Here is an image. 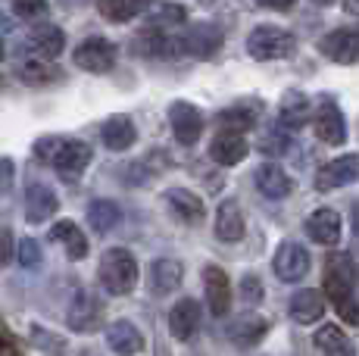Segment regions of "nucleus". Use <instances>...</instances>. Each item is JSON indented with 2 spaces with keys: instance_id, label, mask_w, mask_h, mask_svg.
I'll return each instance as SVG.
<instances>
[{
  "instance_id": "c9c22d12",
  "label": "nucleus",
  "mask_w": 359,
  "mask_h": 356,
  "mask_svg": "<svg viewBox=\"0 0 359 356\" xmlns=\"http://www.w3.org/2000/svg\"><path fill=\"white\" fill-rule=\"evenodd\" d=\"M16 256H19V263H22L25 269L38 266V263H41V247H38V241H32V238H22V241H19Z\"/></svg>"
},
{
  "instance_id": "f257e3e1",
  "label": "nucleus",
  "mask_w": 359,
  "mask_h": 356,
  "mask_svg": "<svg viewBox=\"0 0 359 356\" xmlns=\"http://www.w3.org/2000/svg\"><path fill=\"white\" fill-rule=\"evenodd\" d=\"M34 156L41 163H50L63 178H79L91 163V147L72 138H41L34 144Z\"/></svg>"
},
{
  "instance_id": "f704fd0d",
  "label": "nucleus",
  "mask_w": 359,
  "mask_h": 356,
  "mask_svg": "<svg viewBox=\"0 0 359 356\" xmlns=\"http://www.w3.org/2000/svg\"><path fill=\"white\" fill-rule=\"evenodd\" d=\"M184 19H188V10L178 4H163L154 10V25L160 29V25H184Z\"/></svg>"
},
{
  "instance_id": "f3484780",
  "label": "nucleus",
  "mask_w": 359,
  "mask_h": 356,
  "mask_svg": "<svg viewBox=\"0 0 359 356\" xmlns=\"http://www.w3.org/2000/svg\"><path fill=\"white\" fill-rule=\"evenodd\" d=\"M322 316H325V297L316 287L297 291L291 297V319L297 325H316Z\"/></svg>"
},
{
  "instance_id": "39448f33",
  "label": "nucleus",
  "mask_w": 359,
  "mask_h": 356,
  "mask_svg": "<svg viewBox=\"0 0 359 356\" xmlns=\"http://www.w3.org/2000/svg\"><path fill=\"white\" fill-rule=\"evenodd\" d=\"M72 60L85 72H109L116 66V47L107 38H88L75 47Z\"/></svg>"
},
{
  "instance_id": "4c0bfd02",
  "label": "nucleus",
  "mask_w": 359,
  "mask_h": 356,
  "mask_svg": "<svg viewBox=\"0 0 359 356\" xmlns=\"http://www.w3.org/2000/svg\"><path fill=\"white\" fill-rule=\"evenodd\" d=\"M0 356H22V344L4 322H0Z\"/></svg>"
},
{
  "instance_id": "9d476101",
  "label": "nucleus",
  "mask_w": 359,
  "mask_h": 356,
  "mask_svg": "<svg viewBox=\"0 0 359 356\" xmlns=\"http://www.w3.org/2000/svg\"><path fill=\"white\" fill-rule=\"evenodd\" d=\"M131 47H135L137 57H175V53L182 50V41L169 38L163 29H156V25H147V29H141L131 38Z\"/></svg>"
},
{
  "instance_id": "a19ab883",
  "label": "nucleus",
  "mask_w": 359,
  "mask_h": 356,
  "mask_svg": "<svg viewBox=\"0 0 359 356\" xmlns=\"http://www.w3.org/2000/svg\"><path fill=\"white\" fill-rule=\"evenodd\" d=\"M10 256H13V235L10 228H0V269L10 263Z\"/></svg>"
},
{
  "instance_id": "c03bdc74",
  "label": "nucleus",
  "mask_w": 359,
  "mask_h": 356,
  "mask_svg": "<svg viewBox=\"0 0 359 356\" xmlns=\"http://www.w3.org/2000/svg\"><path fill=\"white\" fill-rule=\"evenodd\" d=\"M356 38H359V35H356Z\"/></svg>"
},
{
  "instance_id": "a211bd4d",
  "label": "nucleus",
  "mask_w": 359,
  "mask_h": 356,
  "mask_svg": "<svg viewBox=\"0 0 359 356\" xmlns=\"http://www.w3.org/2000/svg\"><path fill=\"white\" fill-rule=\"evenodd\" d=\"M200 328V306L197 300H178L169 313V331L178 341H191Z\"/></svg>"
},
{
  "instance_id": "2eb2a0df",
  "label": "nucleus",
  "mask_w": 359,
  "mask_h": 356,
  "mask_svg": "<svg viewBox=\"0 0 359 356\" xmlns=\"http://www.w3.org/2000/svg\"><path fill=\"white\" fill-rule=\"evenodd\" d=\"M165 203H169V210L182 219L184 225H197V222H203L206 219L203 200H200L194 191H188V188H169L165 191Z\"/></svg>"
},
{
  "instance_id": "ddd939ff",
  "label": "nucleus",
  "mask_w": 359,
  "mask_h": 356,
  "mask_svg": "<svg viewBox=\"0 0 359 356\" xmlns=\"http://www.w3.org/2000/svg\"><path fill=\"white\" fill-rule=\"evenodd\" d=\"M203 287H206V300H210L212 316H225L231 306V282L225 275V269L219 266H206L203 269Z\"/></svg>"
},
{
  "instance_id": "c85d7f7f",
  "label": "nucleus",
  "mask_w": 359,
  "mask_h": 356,
  "mask_svg": "<svg viewBox=\"0 0 359 356\" xmlns=\"http://www.w3.org/2000/svg\"><path fill=\"white\" fill-rule=\"evenodd\" d=\"M269 331V322L259 316H241L234 325H229V341L238 347H253L262 341V334Z\"/></svg>"
},
{
  "instance_id": "2f4dec72",
  "label": "nucleus",
  "mask_w": 359,
  "mask_h": 356,
  "mask_svg": "<svg viewBox=\"0 0 359 356\" xmlns=\"http://www.w3.org/2000/svg\"><path fill=\"white\" fill-rule=\"evenodd\" d=\"M19 78H22L25 85H50V81L60 78V69L50 66L47 60L32 57V60H22V63H19Z\"/></svg>"
},
{
  "instance_id": "412c9836",
  "label": "nucleus",
  "mask_w": 359,
  "mask_h": 356,
  "mask_svg": "<svg viewBox=\"0 0 359 356\" xmlns=\"http://www.w3.org/2000/svg\"><path fill=\"white\" fill-rule=\"evenodd\" d=\"M182 282H184V269L178 259H169V256L154 259V266H150V291L172 294L175 287H182Z\"/></svg>"
},
{
  "instance_id": "393cba45",
  "label": "nucleus",
  "mask_w": 359,
  "mask_h": 356,
  "mask_svg": "<svg viewBox=\"0 0 359 356\" xmlns=\"http://www.w3.org/2000/svg\"><path fill=\"white\" fill-rule=\"evenodd\" d=\"M216 235L222 238V241H241L244 238V213H241V207L234 200H225L222 207H219L216 213Z\"/></svg>"
},
{
  "instance_id": "20e7f679",
  "label": "nucleus",
  "mask_w": 359,
  "mask_h": 356,
  "mask_svg": "<svg viewBox=\"0 0 359 356\" xmlns=\"http://www.w3.org/2000/svg\"><path fill=\"white\" fill-rule=\"evenodd\" d=\"M66 322L72 331H81V334H91L103 325V306L100 300L94 297L91 291H79L69 303V313H66Z\"/></svg>"
},
{
  "instance_id": "dca6fc26",
  "label": "nucleus",
  "mask_w": 359,
  "mask_h": 356,
  "mask_svg": "<svg viewBox=\"0 0 359 356\" xmlns=\"http://www.w3.org/2000/svg\"><path fill=\"white\" fill-rule=\"evenodd\" d=\"M29 47L34 50V57L38 60H57L60 53H63V47H66V35H63V29H57V25H34L32 29V35H29Z\"/></svg>"
},
{
  "instance_id": "7ed1b4c3",
  "label": "nucleus",
  "mask_w": 359,
  "mask_h": 356,
  "mask_svg": "<svg viewBox=\"0 0 359 356\" xmlns=\"http://www.w3.org/2000/svg\"><path fill=\"white\" fill-rule=\"evenodd\" d=\"M247 50L253 60H287L297 50V38L278 25H259L247 38Z\"/></svg>"
},
{
  "instance_id": "37998d69",
  "label": "nucleus",
  "mask_w": 359,
  "mask_h": 356,
  "mask_svg": "<svg viewBox=\"0 0 359 356\" xmlns=\"http://www.w3.org/2000/svg\"><path fill=\"white\" fill-rule=\"evenodd\" d=\"M0 60H4V44H0Z\"/></svg>"
},
{
  "instance_id": "f8f14e48",
  "label": "nucleus",
  "mask_w": 359,
  "mask_h": 356,
  "mask_svg": "<svg viewBox=\"0 0 359 356\" xmlns=\"http://www.w3.org/2000/svg\"><path fill=\"white\" fill-rule=\"evenodd\" d=\"M313 128H316V138L325 141V144H344L347 141V125H344V113L337 109L331 100H325L313 116Z\"/></svg>"
},
{
  "instance_id": "b1692460",
  "label": "nucleus",
  "mask_w": 359,
  "mask_h": 356,
  "mask_svg": "<svg viewBox=\"0 0 359 356\" xmlns=\"http://www.w3.org/2000/svg\"><path fill=\"white\" fill-rule=\"evenodd\" d=\"M50 241L63 244L69 259H85L88 256V238L81 235V228L72 222V219H60L50 228Z\"/></svg>"
},
{
  "instance_id": "79ce46f5",
  "label": "nucleus",
  "mask_w": 359,
  "mask_h": 356,
  "mask_svg": "<svg viewBox=\"0 0 359 356\" xmlns=\"http://www.w3.org/2000/svg\"><path fill=\"white\" fill-rule=\"evenodd\" d=\"M353 235L359 241V203H353Z\"/></svg>"
},
{
  "instance_id": "6ab92c4d",
  "label": "nucleus",
  "mask_w": 359,
  "mask_h": 356,
  "mask_svg": "<svg viewBox=\"0 0 359 356\" xmlns=\"http://www.w3.org/2000/svg\"><path fill=\"white\" fill-rule=\"evenodd\" d=\"M57 207H60V200L47 184H41V182L29 184V191H25V216H29V222H47V219L57 213Z\"/></svg>"
},
{
  "instance_id": "ea45409f",
  "label": "nucleus",
  "mask_w": 359,
  "mask_h": 356,
  "mask_svg": "<svg viewBox=\"0 0 359 356\" xmlns=\"http://www.w3.org/2000/svg\"><path fill=\"white\" fill-rule=\"evenodd\" d=\"M13 175H16V166H13V160L0 156V197H4L6 191L13 188Z\"/></svg>"
},
{
  "instance_id": "4468645a",
  "label": "nucleus",
  "mask_w": 359,
  "mask_h": 356,
  "mask_svg": "<svg viewBox=\"0 0 359 356\" xmlns=\"http://www.w3.org/2000/svg\"><path fill=\"white\" fill-rule=\"evenodd\" d=\"M319 50L325 53L331 63H344V66L356 63V60H359V38L353 35V32H347V29L328 32V35L322 38Z\"/></svg>"
},
{
  "instance_id": "72a5a7b5",
  "label": "nucleus",
  "mask_w": 359,
  "mask_h": 356,
  "mask_svg": "<svg viewBox=\"0 0 359 356\" xmlns=\"http://www.w3.org/2000/svg\"><path fill=\"white\" fill-rule=\"evenodd\" d=\"M253 122H257V116H253V109H247V107H231V109H222V113H219V125L229 128V135L247 132V128H253Z\"/></svg>"
},
{
  "instance_id": "f03ea898",
  "label": "nucleus",
  "mask_w": 359,
  "mask_h": 356,
  "mask_svg": "<svg viewBox=\"0 0 359 356\" xmlns=\"http://www.w3.org/2000/svg\"><path fill=\"white\" fill-rule=\"evenodd\" d=\"M100 285L107 287V294L122 297V294L135 291L137 285V263L126 247H109L100 256Z\"/></svg>"
},
{
  "instance_id": "9b49d317",
  "label": "nucleus",
  "mask_w": 359,
  "mask_h": 356,
  "mask_svg": "<svg viewBox=\"0 0 359 356\" xmlns=\"http://www.w3.org/2000/svg\"><path fill=\"white\" fill-rule=\"evenodd\" d=\"M275 275L281 278V282H300L303 275L309 272V253L300 247V244L294 241H285L275 253V263H272Z\"/></svg>"
},
{
  "instance_id": "cd10ccee",
  "label": "nucleus",
  "mask_w": 359,
  "mask_h": 356,
  "mask_svg": "<svg viewBox=\"0 0 359 356\" xmlns=\"http://www.w3.org/2000/svg\"><path fill=\"white\" fill-rule=\"evenodd\" d=\"M316 347L325 356H356L353 341L341 331V325H322L316 331Z\"/></svg>"
},
{
  "instance_id": "a878e982",
  "label": "nucleus",
  "mask_w": 359,
  "mask_h": 356,
  "mask_svg": "<svg viewBox=\"0 0 359 356\" xmlns=\"http://www.w3.org/2000/svg\"><path fill=\"white\" fill-rule=\"evenodd\" d=\"M210 156L219 163V166H234V163H241L247 156V141L241 138V135H219V138H212L210 144Z\"/></svg>"
},
{
  "instance_id": "bb28decb",
  "label": "nucleus",
  "mask_w": 359,
  "mask_h": 356,
  "mask_svg": "<svg viewBox=\"0 0 359 356\" xmlns=\"http://www.w3.org/2000/svg\"><path fill=\"white\" fill-rule=\"evenodd\" d=\"M100 138H103V144H107L109 150H128L131 144H135V138H137V128L131 125L128 116H113V119H107Z\"/></svg>"
},
{
  "instance_id": "6e6552de",
  "label": "nucleus",
  "mask_w": 359,
  "mask_h": 356,
  "mask_svg": "<svg viewBox=\"0 0 359 356\" xmlns=\"http://www.w3.org/2000/svg\"><path fill=\"white\" fill-rule=\"evenodd\" d=\"M359 178V156L356 153H344L337 160L325 163L316 175V191H334V188H347Z\"/></svg>"
},
{
  "instance_id": "c756f323",
  "label": "nucleus",
  "mask_w": 359,
  "mask_h": 356,
  "mask_svg": "<svg viewBox=\"0 0 359 356\" xmlns=\"http://www.w3.org/2000/svg\"><path fill=\"white\" fill-rule=\"evenodd\" d=\"M88 222H91V228L97 235H107V231H113L122 222V210L113 200H94L88 207Z\"/></svg>"
},
{
  "instance_id": "423d86ee",
  "label": "nucleus",
  "mask_w": 359,
  "mask_h": 356,
  "mask_svg": "<svg viewBox=\"0 0 359 356\" xmlns=\"http://www.w3.org/2000/svg\"><path fill=\"white\" fill-rule=\"evenodd\" d=\"M325 297L334 303V310L341 313V319L347 325H359V303L353 294V282H347L344 275L325 269Z\"/></svg>"
},
{
  "instance_id": "473e14b6",
  "label": "nucleus",
  "mask_w": 359,
  "mask_h": 356,
  "mask_svg": "<svg viewBox=\"0 0 359 356\" xmlns=\"http://www.w3.org/2000/svg\"><path fill=\"white\" fill-rule=\"evenodd\" d=\"M100 16H107L109 22H128V19L141 16L144 4H128V0H100Z\"/></svg>"
},
{
  "instance_id": "4be33fe9",
  "label": "nucleus",
  "mask_w": 359,
  "mask_h": 356,
  "mask_svg": "<svg viewBox=\"0 0 359 356\" xmlns=\"http://www.w3.org/2000/svg\"><path fill=\"white\" fill-rule=\"evenodd\" d=\"M107 344H109V350H116L119 356H135V353L144 350L141 331H137L128 319H119L107 328Z\"/></svg>"
},
{
  "instance_id": "e433bc0d",
  "label": "nucleus",
  "mask_w": 359,
  "mask_h": 356,
  "mask_svg": "<svg viewBox=\"0 0 359 356\" xmlns=\"http://www.w3.org/2000/svg\"><path fill=\"white\" fill-rule=\"evenodd\" d=\"M241 300H244V303H250V306H257L262 300V285H259L257 275L241 278Z\"/></svg>"
},
{
  "instance_id": "58836bf2",
  "label": "nucleus",
  "mask_w": 359,
  "mask_h": 356,
  "mask_svg": "<svg viewBox=\"0 0 359 356\" xmlns=\"http://www.w3.org/2000/svg\"><path fill=\"white\" fill-rule=\"evenodd\" d=\"M13 13H16L19 19H44L47 4H25V0H19V4H13Z\"/></svg>"
},
{
  "instance_id": "0eeeda50",
  "label": "nucleus",
  "mask_w": 359,
  "mask_h": 356,
  "mask_svg": "<svg viewBox=\"0 0 359 356\" xmlns=\"http://www.w3.org/2000/svg\"><path fill=\"white\" fill-rule=\"evenodd\" d=\"M222 47V32L212 22H194L182 38V50L194 60H212Z\"/></svg>"
},
{
  "instance_id": "7c9ffc66",
  "label": "nucleus",
  "mask_w": 359,
  "mask_h": 356,
  "mask_svg": "<svg viewBox=\"0 0 359 356\" xmlns=\"http://www.w3.org/2000/svg\"><path fill=\"white\" fill-rule=\"evenodd\" d=\"M309 100L303 97L300 91H291V94H285V104H281V125L285 128H300V125H306L309 122Z\"/></svg>"
},
{
  "instance_id": "5701e85b",
  "label": "nucleus",
  "mask_w": 359,
  "mask_h": 356,
  "mask_svg": "<svg viewBox=\"0 0 359 356\" xmlns=\"http://www.w3.org/2000/svg\"><path fill=\"white\" fill-rule=\"evenodd\" d=\"M306 231L316 244L334 247V244L341 241V216H337L334 210H316V213L306 219Z\"/></svg>"
},
{
  "instance_id": "aec40b11",
  "label": "nucleus",
  "mask_w": 359,
  "mask_h": 356,
  "mask_svg": "<svg viewBox=\"0 0 359 356\" xmlns=\"http://www.w3.org/2000/svg\"><path fill=\"white\" fill-rule=\"evenodd\" d=\"M257 188H259V194L269 197V200H285V197L291 194L294 182L281 166H275V163H262V166L257 169Z\"/></svg>"
},
{
  "instance_id": "1a4fd4ad",
  "label": "nucleus",
  "mask_w": 359,
  "mask_h": 356,
  "mask_svg": "<svg viewBox=\"0 0 359 356\" xmlns=\"http://www.w3.org/2000/svg\"><path fill=\"white\" fill-rule=\"evenodd\" d=\"M169 122H172V135H175V141L182 144V147L197 144L200 132H203V116H200V109L191 107V104H182V100L172 104Z\"/></svg>"
}]
</instances>
